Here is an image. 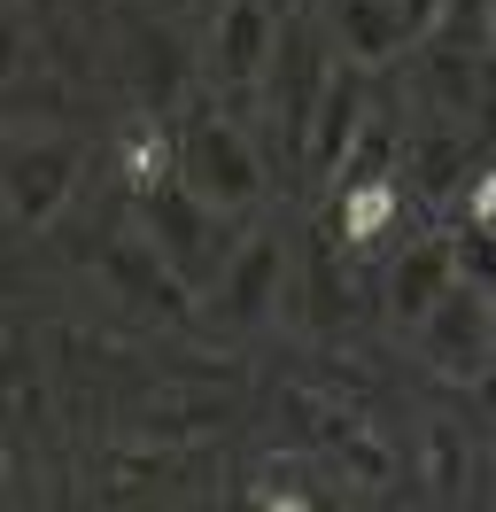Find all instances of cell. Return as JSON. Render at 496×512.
I'll return each mask as SVG.
<instances>
[{"label":"cell","mask_w":496,"mask_h":512,"mask_svg":"<svg viewBox=\"0 0 496 512\" xmlns=\"http://www.w3.org/2000/svg\"><path fill=\"white\" fill-rule=\"evenodd\" d=\"M140 233L155 241V256L179 272L186 288H217L225 264H233V249H241V218H225L217 202H202L186 179L140 194Z\"/></svg>","instance_id":"cell-1"},{"label":"cell","mask_w":496,"mask_h":512,"mask_svg":"<svg viewBox=\"0 0 496 512\" xmlns=\"http://www.w3.org/2000/svg\"><path fill=\"white\" fill-rule=\"evenodd\" d=\"M78 179H86V156H78V140H62V132H16V140H8V156H0L8 225H16V233H39V225H55L62 210H70Z\"/></svg>","instance_id":"cell-2"},{"label":"cell","mask_w":496,"mask_h":512,"mask_svg":"<svg viewBox=\"0 0 496 512\" xmlns=\"http://www.w3.org/2000/svg\"><path fill=\"white\" fill-rule=\"evenodd\" d=\"M411 342H419V357H427L434 381L473 388L496 365V295H481V288H465V280H458L427 319L411 326Z\"/></svg>","instance_id":"cell-3"},{"label":"cell","mask_w":496,"mask_h":512,"mask_svg":"<svg viewBox=\"0 0 496 512\" xmlns=\"http://www.w3.org/2000/svg\"><path fill=\"white\" fill-rule=\"evenodd\" d=\"M179 179L202 202H217L225 218H248L256 194H264V156H256V140L233 117H210V125H194L179 140Z\"/></svg>","instance_id":"cell-4"},{"label":"cell","mask_w":496,"mask_h":512,"mask_svg":"<svg viewBox=\"0 0 496 512\" xmlns=\"http://www.w3.org/2000/svg\"><path fill=\"white\" fill-rule=\"evenodd\" d=\"M279 47H287V24H279L272 0H225L210 24V86L217 94H264Z\"/></svg>","instance_id":"cell-5"},{"label":"cell","mask_w":496,"mask_h":512,"mask_svg":"<svg viewBox=\"0 0 496 512\" xmlns=\"http://www.w3.org/2000/svg\"><path fill=\"white\" fill-rule=\"evenodd\" d=\"M372 140V70L365 63H341L326 70V94H318V109H310V132H303V156L318 179H341L349 163H357V148Z\"/></svg>","instance_id":"cell-6"},{"label":"cell","mask_w":496,"mask_h":512,"mask_svg":"<svg viewBox=\"0 0 496 512\" xmlns=\"http://www.w3.org/2000/svg\"><path fill=\"white\" fill-rule=\"evenodd\" d=\"M287 288H295V264L279 249V233H241V249L217 280V311L233 326H272L287 311Z\"/></svg>","instance_id":"cell-7"},{"label":"cell","mask_w":496,"mask_h":512,"mask_svg":"<svg viewBox=\"0 0 496 512\" xmlns=\"http://www.w3.org/2000/svg\"><path fill=\"white\" fill-rule=\"evenodd\" d=\"M450 288H458V249H450V233H419V241H403V249L388 256L380 303H388L396 326H419Z\"/></svg>","instance_id":"cell-8"},{"label":"cell","mask_w":496,"mask_h":512,"mask_svg":"<svg viewBox=\"0 0 496 512\" xmlns=\"http://www.w3.org/2000/svg\"><path fill=\"white\" fill-rule=\"evenodd\" d=\"M334 241L341 249H372L403 210V179L396 171H341L334 179Z\"/></svg>","instance_id":"cell-9"},{"label":"cell","mask_w":496,"mask_h":512,"mask_svg":"<svg viewBox=\"0 0 496 512\" xmlns=\"http://www.w3.org/2000/svg\"><path fill=\"white\" fill-rule=\"evenodd\" d=\"M326 16H334V55H341V63L380 70L388 55H403V47H411V39H403L396 0H334Z\"/></svg>","instance_id":"cell-10"},{"label":"cell","mask_w":496,"mask_h":512,"mask_svg":"<svg viewBox=\"0 0 496 512\" xmlns=\"http://www.w3.org/2000/svg\"><path fill=\"white\" fill-rule=\"evenodd\" d=\"M109 280H117V295H132V303H155V311H179V272L155 256V241L140 233L132 249H109Z\"/></svg>","instance_id":"cell-11"},{"label":"cell","mask_w":496,"mask_h":512,"mask_svg":"<svg viewBox=\"0 0 496 512\" xmlns=\"http://www.w3.org/2000/svg\"><path fill=\"white\" fill-rule=\"evenodd\" d=\"M419 466L434 481V505H465V489H473V443H465L458 427H427Z\"/></svg>","instance_id":"cell-12"},{"label":"cell","mask_w":496,"mask_h":512,"mask_svg":"<svg viewBox=\"0 0 496 512\" xmlns=\"http://www.w3.org/2000/svg\"><path fill=\"white\" fill-rule=\"evenodd\" d=\"M450 249H458V280H465V288L496 295V225H473V218H465L458 233H450Z\"/></svg>","instance_id":"cell-13"},{"label":"cell","mask_w":496,"mask_h":512,"mask_svg":"<svg viewBox=\"0 0 496 512\" xmlns=\"http://www.w3.org/2000/svg\"><path fill=\"white\" fill-rule=\"evenodd\" d=\"M458 171H465V132H442V140H411V179L419 187H458Z\"/></svg>","instance_id":"cell-14"},{"label":"cell","mask_w":496,"mask_h":512,"mask_svg":"<svg viewBox=\"0 0 496 512\" xmlns=\"http://www.w3.org/2000/svg\"><path fill=\"white\" fill-rule=\"evenodd\" d=\"M450 8H458V0H396L403 39H411V47H427V39L442 32V24H450Z\"/></svg>","instance_id":"cell-15"},{"label":"cell","mask_w":496,"mask_h":512,"mask_svg":"<svg viewBox=\"0 0 496 512\" xmlns=\"http://www.w3.org/2000/svg\"><path fill=\"white\" fill-rule=\"evenodd\" d=\"M481 55H489V70H496V0H489V47H481Z\"/></svg>","instance_id":"cell-16"},{"label":"cell","mask_w":496,"mask_h":512,"mask_svg":"<svg viewBox=\"0 0 496 512\" xmlns=\"http://www.w3.org/2000/svg\"><path fill=\"white\" fill-rule=\"evenodd\" d=\"M264 512H310V505H295V497H272V505H264Z\"/></svg>","instance_id":"cell-17"}]
</instances>
